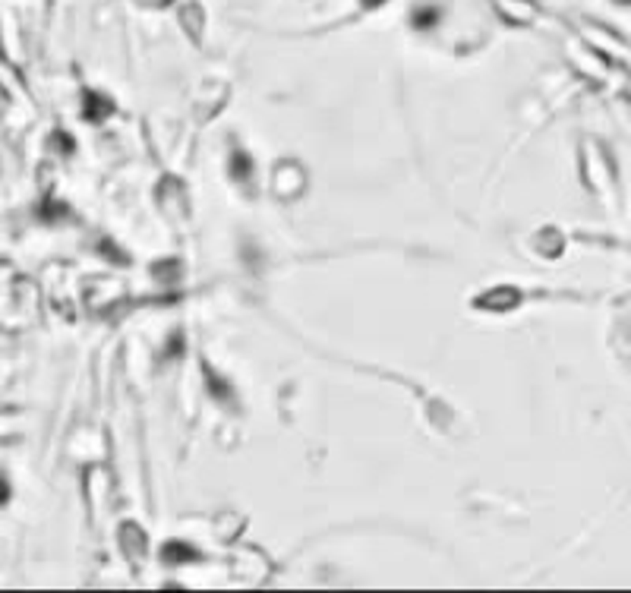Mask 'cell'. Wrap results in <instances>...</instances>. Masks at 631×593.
Masks as SVG:
<instances>
[{"instance_id":"6da1fadb","label":"cell","mask_w":631,"mask_h":593,"mask_svg":"<svg viewBox=\"0 0 631 593\" xmlns=\"http://www.w3.org/2000/svg\"><path fill=\"white\" fill-rule=\"evenodd\" d=\"M498 10H502L508 19H515V22L534 19V4H527V0H498Z\"/></svg>"},{"instance_id":"3957f363","label":"cell","mask_w":631,"mask_h":593,"mask_svg":"<svg viewBox=\"0 0 631 593\" xmlns=\"http://www.w3.org/2000/svg\"><path fill=\"white\" fill-rule=\"evenodd\" d=\"M376 4H382V0H366V6H376Z\"/></svg>"},{"instance_id":"7a4b0ae2","label":"cell","mask_w":631,"mask_h":593,"mask_svg":"<svg viewBox=\"0 0 631 593\" xmlns=\"http://www.w3.org/2000/svg\"><path fill=\"white\" fill-rule=\"evenodd\" d=\"M6 498H10V486H6V479L0 477V505H4Z\"/></svg>"}]
</instances>
